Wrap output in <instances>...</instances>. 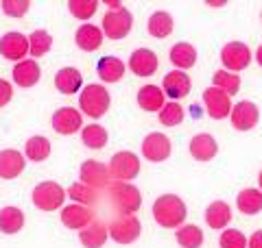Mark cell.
I'll use <instances>...</instances> for the list:
<instances>
[{
    "label": "cell",
    "mask_w": 262,
    "mask_h": 248,
    "mask_svg": "<svg viewBox=\"0 0 262 248\" xmlns=\"http://www.w3.org/2000/svg\"><path fill=\"white\" fill-rule=\"evenodd\" d=\"M170 153H173V142L164 135V133H149L142 139V155L144 159H149L153 163L166 161Z\"/></svg>",
    "instance_id": "cell-13"
},
{
    "label": "cell",
    "mask_w": 262,
    "mask_h": 248,
    "mask_svg": "<svg viewBox=\"0 0 262 248\" xmlns=\"http://www.w3.org/2000/svg\"><path fill=\"white\" fill-rule=\"evenodd\" d=\"M53 48V37L48 31H33L29 35V55L31 57H44Z\"/></svg>",
    "instance_id": "cell-35"
},
{
    "label": "cell",
    "mask_w": 262,
    "mask_h": 248,
    "mask_svg": "<svg viewBox=\"0 0 262 248\" xmlns=\"http://www.w3.org/2000/svg\"><path fill=\"white\" fill-rule=\"evenodd\" d=\"M256 61H258V63L262 65V44L258 46V51H256Z\"/></svg>",
    "instance_id": "cell-44"
},
{
    "label": "cell",
    "mask_w": 262,
    "mask_h": 248,
    "mask_svg": "<svg viewBox=\"0 0 262 248\" xmlns=\"http://www.w3.org/2000/svg\"><path fill=\"white\" fill-rule=\"evenodd\" d=\"M260 18H262V13H260Z\"/></svg>",
    "instance_id": "cell-47"
},
{
    "label": "cell",
    "mask_w": 262,
    "mask_h": 248,
    "mask_svg": "<svg viewBox=\"0 0 262 248\" xmlns=\"http://www.w3.org/2000/svg\"><path fill=\"white\" fill-rule=\"evenodd\" d=\"M24 165H27V161H24V155L20 151H13V148L0 151V179H18L24 172Z\"/></svg>",
    "instance_id": "cell-17"
},
{
    "label": "cell",
    "mask_w": 262,
    "mask_h": 248,
    "mask_svg": "<svg viewBox=\"0 0 262 248\" xmlns=\"http://www.w3.org/2000/svg\"><path fill=\"white\" fill-rule=\"evenodd\" d=\"M59 216H61V225H63V227L75 229V231L85 229L90 222H92V211H90V207L79 205V203L63 207Z\"/></svg>",
    "instance_id": "cell-18"
},
{
    "label": "cell",
    "mask_w": 262,
    "mask_h": 248,
    "mask_svg": "<svg viewBox=\"0 0 262 248\" xmlns=\"http://www.w3.org/2000/svg\"><path fill=\"white\" fill-rule=\"evenodd\" d=\"M81 139H83V144L90 151H101V148L107 146L110 135L101 124H88V127H83V131H81Z\"/></svg>",
    "instance_id": "cell-32"
},
{
    "label": "cell",
    "mask_w": 262,
    "mask_h": 248,
    "mask_svg": "<svg viewBox=\"0 0 262 248\" xmlns=\"http://www.w3.org/2000/svg\"><path fill=\"white\" fill-rule=\"evenodd\" d=\"M236 207H238V211L245 213V216H256V213L262 211V192L256 187L243 189L238 198H236Z\"/></svg>",
    "instance_id": "cell-29"
},
{
    "label": "cell",
    "mask_w": 262,
    "mask_h": 248,
    "mask_svg": "<svg viewBox=\"0 0 262 248\" xmlns=\"http://www.w3.org/2000/svg\"><path fill=\"white\" fill-rule=\"evenodd\" d=\"M184 107L177 103H166L160 109V122L164 127H179L184 122Z\"/></svg>",
    "instance_id": "cell-36"
},
{
    "label": "cell",
    "mask_w": 262,
    "mask_h": 248,
    "mask_svg": "<svg viewBox=\"0 0 262 248\" xmlns=\"http://www.w3.org/2000/svg\"><path fill=\"white\" fill-rule=\"evenodd\" d=\"M190 89H192V81L182 70L168 72L166 77H164V81H162V92H164V96L173 98V101L186 98L188 94H190Z\"/></svg>",
    "instance_id": "cell-15"
},
{
    "label": "cell",
    "mask_w": 262,
    "mask_h": 248,
    "mask_svg": "<svg viewBox=\"0 0 262 248\" xmlns=\"http://www.w3.org/2000/svg\"><path fill=\"white\" fill-rule=\"evenodd\" d=\"M24 227V211L18 207H3L0 209V231L5 235H15Z\"/></svg>",
    "instance_id": "cell-30"
},
{
    "label": "cell",
    "mask_w": 262,
    "mask_h": 248,
    "mask_svg": "<svg viewBox=\"0 0 262 248\" xmlns=\"http://www.w3.org/2000/svg\"><path fill=\"white\" fill-rule=\"evenodd\" d=\"M11 98H13V87H11V83L5 81V79H0V107L9 105Z\"/></svg>",
    "instance_id": "cell-41"
},
{
    "label": "cell",
    "mask_w": 262,
    "mask_h": 248,
    "mask_svg": "<svg viewBox=\"0 0 262 248\" xmlns=\"http://www.w3.org/2000/svg\"><path fill=\"white\" fill-rule=\"evenodd\" d=\"M13 83L20 87H33L39 83V77H42V70H39V63L35 59H24L20 63H15L13 68Z\"/></svg>",
    "instance_id": "cell-20"
},
{
    "label": "cell",
    "mask_w": 262,
    "mask_h": 248,
    "mask_svg": "<svg viewBox=\"0 0 262 248\" xmlns=\"http://www.w3.org/2000/svg\"><path fill=\"white\" fill-rule=\"evenodd\" d=\"M105 5L110 7V11H118V9H122V3H120V0H107Z\"/></svg>",
    "instance_id": "cell-43"
},
{
    "label": "cell",
    "mask_w": 262,
    "mask_h": 248,
    "mask_svg": "<svg viewBox=\"0 0 262 248\" xmlns=\"http://www.w3.org/2000/svg\"><path fill=\"white\" fill-rule=\"evenodd\" d=\"M103 31L96 27V24H83V27H79L77 33H75V41L81 51L85 53H94L98 48L103 46Z\"/></svg>",
    "instance_id": "cell-21"
},
{
    "label": "cell",
    "mask_w": 262,
    "mask_h": 248,
    "mask_svg": "<svg viewBox=\"0 0 262 248\" xmlns=\"http://www.w3.org/2000/svg\"><path fill=\"white\" fill-rule=\"evenodd\" d=\"M110 103H112L110 101V92L103 85H96V83H90V85H85V89L79 96L81 111H83L85 115H90V118H94V120L103 118V115L107 113Z\"/></svg>",
    "instance_id": "cell-2"
},
{
    "label": "cell",
    "mask_w": 262,
    "mask_h": 248,
    "mask_svg": "<svg viewBox=\"0 0 262 248\" xmlns=\"http://www.w3.org/2000/svg\"><path fill=\"white\" fill-rule=\"evenodd\" d=\"M158 65H160L158 55L149 51V48H138L129 57V70L136 77H151V74L158 72Z\"/></svg>",
    "instance_id": "cell-16"
},
{
    "label": "cell",
    "mask_w": 262,
    "mask_h": 248,
    "mask_svg": "<svg viewBox=\"0 0 262 248\" xmlns=\"http://www.w3.org/2000/svg\"><path fill=\"white\" fill-rule=\"evenodd\" d=\"M229 120H232V127L236 131H251L253 127H258V122H260V109L256 103L241 101L232 107Z\"/></svg>",
    "instance_id": "cell-12"
},
{
    "label": "cell",
    "mask_w": 262,
    "mask_h": 248,
    "mask_svg": "<svg viewBox=\"0 0 262 248\" xmlns=\"http://www.w3.org/2000/svg\"><path fill=\"white\" fill-rule=\"evenodd\" d=\"M31 198H33V205H35L39 211H57V209H61V205L66 198H68V194H66V189L59 183H55V181H44V183L35 185Z\"/></svg>",
    "instance_id": "cell-3"
},
{
    "label": "cell",
    "mask_w": 262,
    "mask_h": 248,
    "mask_svg": "<svg viewBox=\"0 0 262 248\" xmlns=\"http://www.w3.org/2000/svg\"><path fill=\"white\" fill-rule=\"evenodd\" d=\"M112 203L116 207V211L120 216H134V213L140 209L142 205V196L140 189L131 183H122V181H116L112 185Z\"/></svg>",
    "instance_id": "cell-4"
},
{
    "label": "cell",
    "mask_w": 262,
    "mask_h": 248,
    "mask_svg": "<svg viewBox=\"0 0 262 248\" xmlns=\"http://www.w3.org/2000/svg\"><path fill=\"white\" fill-rule=\"evenodd\" d=\"M110 175H112V179L122 181V183H129L131 179H136L138 175H140V159L129 151H120V153H116L112 157Z\"/></svg>",
    "instance_id": "cell-6"
},
{
    "label": "cell",
    "mask_w": 262,
    "mask_h": 248,
    "mask_svg": "<svg viewBox=\"0 0 262 248\" xmlns=\"http://www.w3.org/2000/svg\"><path fill=\"white\" fill-rule=\"evenodd\" d=\"M175 239L182 248H201L203 244V231L196 225H182L175 231Z\"/></svg>",
    "instance_id": "cell-33"
},
{
    "label": "cell",
    "mask_w": 262,
    "mask_h": 248,
    "mask_svg": "<svg viewBox=\"0 0 262 248\" xmlns=\"http://www.w3.org/2000/svg\"><path fill=\"white\" fill-rule=\"evenodd\" d=\"M173 15L166 13V11H155L149 22H146V31H149V35L155 37V39H164L168 37L170 33H173Z\"/></svg>",
    "instance_id": "cell-28"
},
{
    "label": "cell",
    "mask_w": 262,
    "mask_h": 248,
    "mask_svg": "<svg viewBox=\"0 0 262 248\" xmlns=\"http://www.w3.org/2000/svg\"><path fill=\"white\" fill-rule=\"evenodd\" d=\"M0 5H3L5 15H9V18H22L31 9L29 0H3Z\"/></svg>",
    "instance_id": "cell-40"
},
{
    "label": "cell",
    "mask_w": 262,
    "mask_h": 248,
    "mask_svg": "<svg viewBox=\"0 0 262 248\" xmlns=\"http://www.w3.org/2000/svg\"><path fill=\"white\" fill-rule=\"evenodd\" d=\"M53 131L59 135H75L79 133V129L83 127V115L75 107H61L53 113Z\"/></svg>",
    "instance_id": "cell-11"
},
{
    "label": "cell",
    "mask_w": 262,
    "mask_h": 248,
    "mask_svg": "<svg viewBox=\"0 0 262 248\" xmlns=\"http://www.w3.org/2000/svg\"><path fill=\"white\" fill-rule=\"evenodd\" d=\"M66 194H68V198H72L75 203L85 205V207L96 201V189L88 187L85 183H72L68 189H66Z\"/></svg>",
    "instance_id": "cell-37"
},
{
    "label": "cell",
    "mask_w": 262,
    "mask_h": 248,
    "mask_svg": "<svg viewBox=\"0 0 262 248\" xmlns=\"http://www.w3.org/2000/svg\"><path fill=\"white\" fill-rule=\"evenodd\" d=\"M98 9L96 0H70L68 3V11L75 15L77 20H90Z\"/></svg>",
    "instance_id": "cell-38"
},
{
    "label": "cell",
    "mask_w": 262,
    "mask_h": 248,
    "mask_svg": "<svg viewBox=\"0 0 262 248\" xmlns=\"http://www.w3.org/2000/svg\"><path fill=\"white\" fill-rule=\"evenodd\" d=\"M212 85L219 87L221 92H225L227 96H234V94H238V89H241V77L234 72H227V70H216L212 74Z\"/></svg>",
    "instance_id": "cell-34"
},
{
    "label": "cell",
    "mask_w": 262,
    "mask_h": 248,
    "mask_svg": "<svg viewBox=\"0 0 262 248\" xmlns=\"http://www.w3.org/2000/svg\"><path fill=\"white\" fill-rule=\"evenodd\" d=\"M221 61H223L227 72L238 74L251 63V51L243 41H229V44L223 46V51H221Z\"/></svg>",
    "instance_id": "cell-7"
},
{
    "label": "cell",
    "mask_w": 262,
    "mask_h": 248,
    "mask_svg": "<svg viewBox=\"0 0 262 248\" xmlns=\"http://www.w3.org/2000/svg\"><path fill=\"white\" fill-rule=\"evenodd\" d=\"M188 151H190V155L196 161H212L219 153V144L210 133H199L190 139Z\"/></svg>",
    "instance_id": "cell-19"
},
{
    "label": "cell",
    "mask_w": 262,
    "mask_h": 248,
    "mask_svg": "<svg viewBox=\"0 0 262 248\" xmlns=\"http://www.w3.org/2000/svg\"><path fill=\"white\" fill-rule=\"evenodd\" d=\"M258 185H260V192H262V170H260V175H258Z\"/></svg>",
    "instance_id": "cell-46"
},
{
    "label": "cell",
    "mask_w": 262,
    "mask_h": 248,
    "mask_svg": "<svg viewBox=\"0 0 262 248\" xmlns=\"http://www.w3.org/2000/svg\"><path fill=\"white\" fill-rule=\"evenodd\" d=\"M188 216V207L177 194H164L153 203V218L162 229H179Z\"/></svg>",
    "instance_id": "cell-1"
},
{
    "label": "cell",
    "mask_w": 262,
    "mask_h": 248,
    "mask_svg": "<svg viewBox=\"0 0 262 248\" xmlns=\"http://www.w3.org/2000/svg\"><path fill=\"white\" fill-rule=\"evenodd\" d=\"M221 248H247V237L238 229H225L219 239Z\"/></svg>",
    "instance_id": "cell-39"
},
{
    "label": "cell",
    "mask_w": 262,
    "mask_h": 248,
    "mask_svg": "<svg viewBox=\"0 0 262 248\" xmlns=\"http://www.w3.org/2000/svg\"><path fill=\"white\" fill-rule=\"evenodd\" d=\"M203 103H206L208 115L212 120H225L232 113V96H227L225 92H221L219 87L210 85L208 89H203Z\"/></svg>",
    "instance_id": "cell-9"
},
{
    "label": "cell",
    "mask_w": 262,
    "mask_h": 248,
    "mask_svg": "<svg viewBox=\"0 0 262 248\" xmlns=\"http://www.w3.org/2000/svg\"><path fill=\"white\" fill-rule=\"evenodd\" d=\"M131 29H134V15H131L129 9H118V11H107L103 15V35L107 37V39H122V37H127Z\"/></svg>",
    "instance_id": "cell-5"
},
{
    "label": "cell",
    "mask_w": 262,
    "mask_h": 248,
    "mask_svg": "<svg viewBox=\"0 0 262 248\" xmlns=\"http://www.w3.org/2000/svg\"><path fill=\"white\" fill-rule=\"evenodd\" d=\"M29 53V37L22 35L18 31H11V33H5L0 37V55L9 61H24V57Z\"/></svg>",
    "instance_id": "cell-14"
},
{
    "label": "cell",
    "mask_w": 262,
    "mask_h": 248,
    "mask_svg": "<svg viewBox=\"0 0 262 248\" xmlns=\"http://www.w3.org/2000/svg\"><path fill=\"white\" fill-rule=\"evenodd\" d=\"M232 220V207H229L225 201H214L208 209H206V222L210 229L221 231L229 225Z\"/></svg>",
    "instance_id": "cell-24"
},
{
    "label": "cell",
    "mask_w": 262,
    "mask_h": 248,
    "mask_svg": "<svg viewBox=\"0 0 262 248\" xmlns=\"http://www.w3.org/2000/svg\"><path fill=\"white\" fill-rule=\"evenodd\" d=\"M96 72L98 77H101V81L105 83H118L122 77H125V63H122L118 57H101L96 63Z\"/></svg>",
    "instance_id": "cell-23"
},
{
    "label": "cell",
    "mask_w": 262,
    "mask_h": 248,
    "mask_svg": "<svg viewBox=\"0 0 262 248\" xmlns=\"http://www.w3.org/2000/svg\"><path fill=\"white\" fill-rule=\"evenodd\" d=\"M168 57H170V63H173L177 70L184 72L196 63V48L192 44H188V41H179V44L170 48Z\"/></svg>",
    "instance_id": "cell-26"
},
{
    "label": "cell",
    "mask_w": 262,
    "mask_h": 248,
    "mask_svg": "<svg viewBox=\"0 0 262 248\" xmlns=\"http://www.w3.org/2000/svg\"><path fill=\"white\" fill-rule=\"evenodd\" d=\"M48 155H51V142L44 135H33L27 139V144H24V157L29 161L39 163L48 159Z\"/></svg>",
    "instance_id": "cell-31"
},
{
    "label": "cell",
    "mask_w": 262,
    "mask_h": 248,
    "mask_svg": "<svg viewBox=\"0 0 262 248\" xmlns=\"http://www.w3.org/2000/svg\"><path fill=\"white\" fill-rule=\"evenodd\" d=\"M107 229H110V237L114 239V242H118V244L136 242V239L140 237V233H142V225H140V220H138L136 216H120V218L114 220Z\"/></svg>",
    "instance_id": "cell-10"
},
{
    "label": "cell",
    "mask_w": 262,
    "mask_h": 248,
    "mask_svg": "<svg viewBox=\"0 0 262 248\" xmlns=\"http://www.w3.org/2000/svg\"><path fill=\"white\" fill-rule=\"evenodd\" d=\"M79 179H81V183H85L92 189H105V187L112 185L110 168L101 161H94V159H88V161L81 163Z\"/></svg>",
    "instance_id": "cell-8"
},
{
    "label": "cell",
    "mask_w": 262,
    "mask_h": 248,
    "mask_svg": "<svg viewBox=\"0 0 262 248\" xmlns=\"http://www.w3.org/2000/svg\"><path fill=\"white\" fill-rule=\"evenodd\" d=\"M107 237H110V229L98 220L96 222L92 220L85 229L79 231V239L85 248H103L105 242H107Z\"/></svg>",
    "instance_id": "cell-22"
},
{
    "label": "cell",
    "mask_w": 262,
    "mask_h": 248,
    "mask_svg": "<svg viewBox=\"0 0 262 248\" xmlns=\"http://www.w3.org/2000/svg\"><path fill=\"white\" fill-rule=\"evenodd\" d=\"M247 248H262V229L253 231V235L247 239Z\"/></svg>",
    "instance_id": "cell-42"
},
{
    "label": "cell",
    "mask_w": 262,
    "mask_h": 248,
    "mask_svg": "<svg viewBox=\"0 0 262 248\" xmlns=\"http://www.w3.org/2000/svg\"><path fill=\"white\" fill-rule=\"evenodd\" d=\"M164 92H162V87H158V85H142L140 87V92H138V105H140V109H144V111H149V113H153V111H158L160 113V109L166 103H164Z\"/></svg>",
    "instance_id": "cell-25"
},
{
    "label": "cell",
    "mask_w": 262,
    "mask_h": 248,
    "mask_svg": "<svg viewBox=\"0 0 262 248\" xmlns=\"http://www.w3.org/2000/svg\"><path fill=\"white\" fill-rule=\"evenodd\" d=\"M81 83H83V77L77 68H61L59 72L55 74V87L59 89L61 94H75L79 92Z\"/></svg>",
    "instance_id": "cell-27"
},
{
    "label": "cell",
    "mask_w": 262,
    "mask_h": 248,
    "mask_svg": "<svg viewBox=\"0 0 262 248\" xmlns=\"http://www.w3.org/2000/svg\"><path fill=\"white\" fill-rule=\"evenodd\" d=\"M208 5H212V7H223L227 3H225V0H219V3H216V0H212V3H208Z\"/></svg>",
    "instance_id": "cell-45"
}]
</instances>
